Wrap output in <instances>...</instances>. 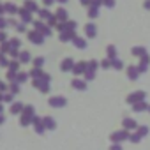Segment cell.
Segmentation results:
<instances>
[{
  "instance_id": "1",
  "label": "cell",
  "mask_w": 150,
  "mask_h": 150,
  "mask_svg": "<svg viewBox=\"0 0 150 150\" xmlns=\"http://www.w3.org/2000/svg\"><path fill=\"white\" fill-rule=\"evenodd\" d=\"M50 104L55 106V108H62V106H65V99L64 97H51L50 99Z\"/></svg>"
},
{
  "instance_id": "2",
  "label": "cell",
  "mask_w": 150,
  "mask_h": 150,
  "mask_svg": "<svg viewBox=\"0 0 150 150\" xmlns=\"http://www.w3.org/2000/svg\"><path fill=\"white\" fill-rule=\"evenodd\" d=\"M125 138H127V132H125V131H118V132H113V134H111V139H113L115 143L124 141Z\"/></svg>"
},
{
  "instance_id": "3",
  "label": "cell",
  "mask_w": 150,
  "mask_h": 150,
  "mask_svg": "<svg viewBox=\"0 0 150 150\" xmlns=\"http://www.w3.org/2000/svg\"><path fill=\"white\" fill-rule=\"evenodd\" d=\"M42 124H44L46 129H55V120H53V118H44Z\"/></svg>"
},
{
  "instance_id": "4",
  "label": "cell",
  "mask_w": 150,
  "mask_h": 150,
  "mask_svg": "<svg viewBox=\"0 0 150 150\" xmlns=\"http://www.w3.org/2000/svg\"><path fill=\"white\" fill-rule=\"evenodd\" d=\"M124 127H125V129H136V122L131 120V118H125V120H124Z\"/></svg>"
},
{
  "instance_id": "5",
  "label": "cell",
  "mask_w": 150,
  "mask_h": 150,
  "mask_svg": "<svg viewBox=\"0 0 150 150\" xmlns=\"http://www.w3.org/2000/svg\"><path fill=\"white\" fill-rule=\"evenodd\" d=\"M21 110H23V104L16 103V104H13V108H11V113H14V115H16V113H20Z\"/></svg>"
},
{
  "instance_id": "6",
  "label": "cell",
  "mask_w": 150,
  "mask_h": 150,
  "mask_svg": "<svg viewBox=\"0 0 150 150\" xmlns=\"http://www.w3.org/2000/svg\"><path fill=\"white\" fill-rule=\"evenodd\" d=\"M143 110H146V104L145 103H136L134 104V111H143Z\"/></svg>"
},
{
  "instance_id": "7",
  "label": "cell",
  "mask_w": 150,
  "mask_h": 150,
  "mask_svg": "<svg viewBox=\"0 0 150 150\" xmlns=\"http://www.w3.org/2000/svg\"><path fill=\"white\" fill-rule=\"evenodd\" d=\"M74 87L80 88V90H83V88H85V83H83V81H74Z\"/></svg>"
},
{
  "instance_id": "8",
  "label": "cell",
  "mask_w": 150,
  "mask_h": 150,
  "mask_svg": "<svg viewBox=\"0 0 150 150\" xmlns=\"http://www.w3.org/2000/svg\"><path fill=\"white\" fill-rule=\"evenodd\" d=\"M146 132H148V129H146V127H139V129H138V134H139V136H145Z\"/></svg>"
},
{
  "instance_id": "9",
  "label": "cell",
  "mask_w": 150,
  "mask_h": 150,
  "mask_svg": "<svg viewBox=\"0 0 150 150\" xmlns=\"http://www.w3.org/2000/svg\"><path fill=\"white\" fill-rule=\"evenodd\" d=\"M129 138H131V141H134V143L139 141V134H132V136H129Z\"/></svg>"
},
{
  "instance_id": "10",
  "label": "cell",
  "mask_w": 150,
  "mask_h": 150,
  "mask_svg": "<svg viewBox=\"0 0 150 150\" xmlns=\"http://www.w3.org/2000/svg\"><path fill=\"white\" fill-rule=\"evenodd\" d=\"M129 76H131V78H132V80H134V78H136V76H138V72H136V71H134V69H131V71H129Z\"/></svg>"
},
{
  "instance_id": "11",
  "label": "cell",
  "mask_w": 150,
  "mask_h": 150,
  "mask_svg": "<svg viewBox=\"0 0 150 150\" xmlns=\"http://www.w3.org/2000/svg\"><path fill=\"white\" fill-rule=\"evenodd\" d=\"M111 150H122V146H120V145H113Z\"/></svg>"
},
{
  "instance_id": "12",
  "label": "cell",
  "mask_w": 150,
  "mask_h": 150,
  "mask_svg": "<svg viewBox=\"0 0 150 150\" xmlns=\"http://www.w3.org/2000/svg\"><path fill=\"white\" fill-rule=\"evenodd\" d=\"M0 90H6V85H4L2 81H0Z\"/></svg>"
},
{
  "instance_id": "13",
  "label": "cell",
  "mask_w": 150,
  "mask_h": 150,
  "mask_svg": "<svg viewBox=\"0 0 150 150\" xmlns=\"http://www.w3.org/2000/svg\"><path fill=\"white\" fill-rule=\"evenodd\" d=\"M2 122H4V117H2V115H0V124H2Z\"/></svg>"
},
{
  "instance_id": "14",
  "label": "cell",
  "mask_w": 150,
  "mask_h": 150,
  "mask_svg": "<svg viewBox=\"0 0 150 150\" xmlns=\"http://www.w3.org/2000/svg\"><path fill=\"white\" fill-rule=\"evenodd\" d=\"M0 113H2V104H0Z\"/></svg>"
},
{
  "instance_id": "15",
  "label": "cell",
  "mask_w": 150,
  "mask_h": 150,
  "mask_svg": "<svg viewBox=\"0 0 150 150\" xmlns=\"http://www.w3.org/2000/svg\"><path fill=\"white\" fill-rule=\"evenodd\" d=\"M148 111H150V108H148Z\"/></svg>"
}]
</instances>
